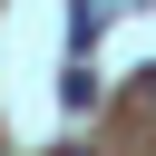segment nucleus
Instances as JSON below:
<instances>
[{
	"label": "nucleus",
	"instance_id": "1",
	"mask_svg": "<svg viewBox=\"0 0 156 156\" xmlns=\"http://www.w3.org/2000/svg\"><path fill=\"white\" fill-rule=\"evenodd\" d=\"M146 98H156V68H146Z\"/></svg>",
	"mask_w": 156,
	"mask_h": 156
}]
</instances>
